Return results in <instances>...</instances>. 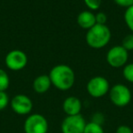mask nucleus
Returning a JSON list of instances; mask_svg holds the SVG:
<instances>
[{
	"label": "nucleus",
	"mask_w": 133,
	"mask_h": 133,
	"mask_svg": "<svg viewBox=\"0 0 133 133\" xmlns=\"http://www.w3.org/2000/svg\"><path fill=\"white\" fill-rule=\"evenodd\" d=\"M10 103V99L6 91H0V110H3Z\"/></svg>",
	"instance_id": "nucleus-18"
},
{
	"label": "nucleus",
	"mask_w": 133,
	"mask_h": 133,
	"mask_svg": "<svg viewBox=\"0 0 133 133\" xmlns=\"http://www.w3.org/2000/svg\"><path fill=\"white\" fill-rule=\"evenodd\" d=\"M114 2L118 6L124 8L126 9L130 8L131 6H133V0H114Z\"/></svg>",
	"instance_id": "nucleus-21"
},
{
	"label": "nucleus",
	"mask_w": 133,
	"mask_h": 133,
	"mask_svg": "<svg viewBox=\"0 0 133 133\" xmlns=\"http://www.w3.org/2000/svg\"><path fill=\"white\" fill-rule=\"evenodd\" d=\"M86 6L90 10H98L102 4V0H84Z\"/></svg>",
	"instance_id": "nucleus-19"
},
{
	"label": "nucleus",
	"mask_w": 133,
	"mask_h": 133,
	"mask_svg": "<svg viewBox=\"0 0 133 133\" xmlns=\"http://www.w3.org/2000/svg\"><path fill=\"white\" fill-rule=\"evenodd\" d=\"M52 86L59 90L66 91L74 86L76 77L75 72L70 66L65 64L56 65L49 71L48 74Z\"/></svg>",
	"instance_id": "nucleus-1"
},
{
	"label": "nucleus",
	"mask_w": 133,
	"mask_h": 133,
	"mask_svg": "<svg viewBox=\"0 0 133 133\" xmlns=\"http://www.w3.org/2000/svg\"><path fill=\"white\" fill-rule=\"evenodd\" d=\"M28 61L26 54L19 49L11 50L5 57V64L6 68L12 71H19L25 69L28 65Z\"/></svg>",
	"instance_id": "nucleus-6"
},
{
	"label": "nucleus",
	"mask_w": 133,
	"mask_h": 133,
	"mask_svg": "<svg viewBox=\"0 0 133 133\" xmlns=\"http://www.w3.org/2000/svg\"><path fill=\"white\" fill-rule=\"evenodd\" d=\"M109 89L110 87L109 80L101 76L93 77L87 84V91L92 98H101L109 93Z\"/></svg>",
	"instance_id": "nucleus-5"
},
{
	"label": "nucleus",
	"mask_w": 133,
	"mask_h": 133,
	"mask_svg": "<svg viewBox=\"0 0 133 133\" xmlns=\"http://www.w3.org/2000/svg\"><path fill=\"white\" fill-rule=\"evenodd\" d=\"M25 133H48V122L43 115L30 114L24 122Z\"/></svg>",
	"instance_id": "nucleus-4"
},
{
	"label": "nucleus",
	"mask_w": 133,
	"mask_h": 133,
	"mask_svg": "<svg viewBox=\"0 0 133 133\" xmlns=\"http://www.w3.org/2000/svg\"><path fill=\"white\" fill-rule=\"evenodd\" d=\"M124 20L129 29L133 33V6L126 9L124 14Z\"/></svg>",
	"instance_id": "nucleus-15"
},
{
	"label": "nucleus",
	"mask_w": 133,
	"mask_h": 133,
	"mask_svg": "<svg viewBox=\"0 0 133 133\" xmlns=\"http://www.w3.org/2000/svg\"><path fill=\"white\" fill-rule=\"evenodd\" d=\"M123 77L127 81L133 83V63L126 64L123 66Z\"/></svg>",
	"instance_id": "nucleus-16"
},
{
	"label": "nucleus",
	"mask_w": 133,
	"mask_h": 133,
	"mask_svg": "<svg viewBox=\"0 0 133 133\" xmlns=\"http://www.w3.org/2000/svg\"><path fill=\"white\" fill-rule=\"evenodd\" d=\"M110 101L117 107H126L132 98V94L129 88L124 84H116L109 91Z\"/></svg>",
	"instance_id": "nucleus-3"
},
{
	"label": "nucleus",
	"mask_w": 133,
	"mask_h": 133,
	"mask_svg": "<svg viewBox=\"0 0 133 133\" xmlns=\"http://www.w3.org/2000/svg\"><path fill=\"white\" fill-rule=\"evenodd\" d=\"M87 124L81 114L66 116L61 123L62 133H83Z\"/></svg>",
	"instance_id": "nucleus-8"
},
{
	"label": "nucleus",
	"mask_w": 133,
	"mask_h": 133,
	"mask_svg": "<svg viewBox=\"0 0 133 133\" xmlns=\"http://www.w3.org/2000/svg\"><path fill=\"white\" fill-rule=\"evenodd\" d=\"M96 23L100 25H106L108 21V17L104 12H98L96 15Z\"/></svg>",
	"instance_id": "nucleus-20"
},
{
	"label": "nucleus",
	"mask_w": 133,
	"mask_h": 133,
	"mask_svg": "<svg viewBox=\"0 0 133 133\" xmlns=\"http://www.w3.org/2000/svg\"><path fill=\"white\" fill-rule=\"evenodd\" d=\"M108 64L112 68L118 69L124 66L129 59V51L125 49L123 46H114L108 51L106 56Z\"/></svg>",
	"instance_id": "nucleus-7"
},
{
	"label": "nucleus",
	"mask_w": 133,
	"mask_h": 133,
	"mask_svg": "<svg viewBox=\"0 0 133 133\" xmlns=\"http://www.w3.org/2000/svg\"><path fill=\"white\" fill-rule=\"evenodd\" d=\"M111 39L110 29L107 25L96 24L89 29L86 34V42L95 49L105 48Z\"/></svg>",
	"instance_id": "nucleus-2"
},
{
	"label": "nucleus",
	"mask_w": 133,
	"mask_h": 133,
	"mask_svg": "<svg viewBox=\"0 0 133 133\" xmlns=\"http://www.w3.org/2000/svg\"><path fill=\"white\" fill-rule=\"evenodd\" d=\"M11 109L17 115H28L33 109V102L31 98L25 94H17L10 100Z\"/></svg>",
	"instance_id": "nucleus-9"
},
{
	"label": "nucleus",
	"mask_w": 133,
	"mask_h": 133,
	"mask_svg": "<svg viewBox=\"0 0 133 133\" xmlns=\"http://www.w3.org/2000/svg\"><path fill=\"white\" fill-rule=\"evenodd\" d=\"M77 22H78V26H79L80 28L88 31V30L90 29L92 26H94L95 25L97 24L96 16L91 11L85 10V11L80 12L78 15Z\"/></svg>",
	"instance_id": "nucleus-11"
},
{
	"label": "nucleus",
	"mask_w": 133,
	"mask_h": 133,
	"mask_svg": "<svg viewBox=\"0 0 133 133\" xmlns=\"http://www.w3.org/2000/svg\"><path fill=\"white\" fill-rule=\"evenodd\" d=\"M121 46L125 48L127 51H131L133 50V33L127 35L123 39H122Z\"/></svg>",
	"instance_id": "nucleus-17"
},
{
	"label": "nucleus",
	"mask_w": 133,
	"mask_h": 133,
	"mask_svg": "<svg viewBox=\"0 0 133 133\" xmlns=\"http://www.w3.org/2000/svg\"><path fill=\"white\" fill-rule=\"evenodd\" d=\"M52 86L48 75H39L33 81V89L37 94H44Z\"/></svg>",
	"instance_id": "nucleus-12"
},
{
	"label": "nucleus",
	"mask_w": 133,
	"mask_h": 133,
	"mask_svg": "<svg viewBox=\"0 0 133 133\" xmlns=\"http://www.w3.org/2000/svg\"><path fill=\"white\" fill-rule=\"evenodd\" d=\"M63 110L66 116H74L80 114L82 109V102L78 98L74 96L68 97L63 101Z\"/></svg>",
	"instance_id": "nucleus-10"
},
{
	"label": "nucleus",
	"mask_w": 133,
	"mask_h": 133,
	"mask_svg": "<svg viewBox=\"0 0 133 133\" xmlns=\"http://www.w3.org/2000/svg\"><path fill=\"white\" fill-rule=\"evenodd\" d=\"M9 76L4 69H0V91H6L9 88Z\"/></svg>",
	"instance_id": "nucleus-14"
},
{
	"label": "nucleus",
	"mask_w": 133,
	"mask_h": 133,
	"mask_svg": "<svg viewBox=\"0 0 133 133\" xmlns=\"http://www.w3.org/2000/svg\"><path fill=\"white\" fill-rule=\"evenodd\" d=\"M116 133H133V130L130 127L127 125H120L116 129Z\"/></svg>",
	"instance_id": "nucleus-22"
},
{
	"label": "nucleus",
	"mask_w": 133,
	"mask_h": 133,
	"mask_svg": "<svg viewBox=\"0 0 133 133\" xmlns=\"http://www.w3.org/2000/svg\"><path fill=\"white\" fill-rule=\"evenodd\" d=\"M83 133H104V129L102 128L101 124L90 121L86 124Z\"/></svg>",
	"instance_id": "nucleus-13"
}]
</instances>
